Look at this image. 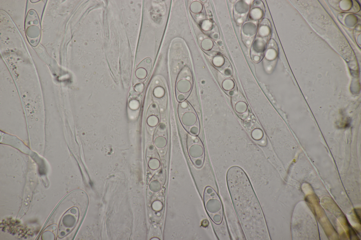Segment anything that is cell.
Instances as JSON below:
<instances>
[{"label": "cell", "mask_w": 361, "mask_h": 240, "mask_svg": "<svg viewBox=\"0 0 361 240\" xmlns=\"http://www.w3.org/2000/svg\"><path fill=\"white\" fill-rule=\"evenodd\" d=\"M187 148L189 156L194 165L198 168L202 167L204 162L205 151L200 139L194 136H188Z\"/></svg>", "instance_id": "6da1fadb"}, {"label": "cell", "mask_w": 361, "mask_h": 240, "mask_svg": "<svg viewBox=\"0 0 361 240\" xmlns=\"http://www.w3.org/2000/svg\"><path fill=\"white\" fill-rule=\"evenodd\" d=\"M180 122L187 131L194 126H200L198 116L187 102H182L178 109Z\"/></svg>", "instance_id": "7a4b0ae2"}, {"label": "cell", "mask_w": 361, "mask_h": 240, "mask_svg": "<svg viewBox=\"0 0 361 240\" xmlns=\"http://www.w3.org/2000/svg\"><path fill=\"white\" fill-rule=\"evenodd\" d=\"M186 77L182 78L178 80L176 83V88L178 92L184 94H187L192 88V83Z\"/></svg>", "instance_id": "3957f363"}, {"label": "cell", "mask_w": 361, "mask_h": 240, "mask_svg": "<svg viewBox=\"0 0 361 240\" xmlns=\"http://www.w3.org/2000/svg\"><path fill=\"white\" fill-rule=\"evenodd\" d=\"M154 142L155 146L160 149L165 148L167 144L166 138L162 136H159L155 138Z\"/></svg>", "instance_id": "277c9868"}, {"label": "cell", "mask_w": 361, "mask_h": 240, "mask_svg": "<svg viewBox=\"0 0 361 240\" xmlns=\"http://www.w3.org/2000/svg\"><path fill=\"white\" fill-rule=\"evenodd\" d=\"M190 11L192 13L195 14H200L203 9L202 4L198 1H195L190 4Z\"/></svg>", "instance_id": "5b68a950"}, {"label": "cell", "mask_w": 361, "mask_h": 240, "mask_svg": "<svg viewBox=\"0 0 361 240\" xmlns=\"http://www.w3.org/2000/svg\"><path fill=\"white\" fill-rule=\"evenodd\" d=\"M213 43L210 39H205L201 42V46L202 49L205 51H209L212 48Z\"/></svg>", "instance_id": "8992f818"}, {"label": "cell", "mask_w": 361, "mask_h": 240, "mask_svg": "<svg viewBox=\"0 0 361 240\" xmlns=\"http://www.w3.org/2000/svg\"><path fill=\"white\" fill-rule=\"evenodd\" d=\"M152 67V61L149 58H146L140 64V67L145 69L148 73L150 71Z\"/></svg>", "instance_id": "52a82bcc"}, {"label": "cell", "mask_w": 361, "mask_h": 240, "mask_svg": "<svg viewBox=\"0 0 361 240\" xmlns=\"http://www.w3.org/2000/svg\"><path fill=\"white\" fill-rule=\"evenodd\" d=\"M200 24L201 29L205 31H208L210 30L212 26V23L209 20H203Z\"/></svg>", "instance_id": "ba28073f"}, {"label": "cell", "mask_w": 361, "mask_h": 240, "mask_svg": "<svg viewBox=\"0 0 361 240\" xmlns=\"http://www.w3.org/2000/svg\"><path fill=\"white\" fill-rule=\"evenodd\" d=\"M159 119L157 116L152 115L149 117L147 120L148 124L150 126L155 127L158 125Z\"/></svg>", "instance_id": "9c48e42d"}, {"label": "cell", "mask_w": 361, "mask_h": 240, "mask_svg": "<svg viewBox=\"0 0 361 240\" xmlns=\"http://www.w3.org/2000/svg\"><path fill=\"white\" fill-rule=\"evenodd\" d=\"M148 72L145 69L140 68L138 69L136 72V76L140 79L145 78L147 76Z\"/></svg>", "instance_id": "30bf717a"}, {"label": "cell", "mask_w": 361, "mask_h": 240, "mask_svg": "<svg viewBox=\"0 0 361 240\" xmlns=\"http://www.w3.org/2000/svg\"><path fill=\"white\" fill-rule=\"evenodd\" d=\"M154 94L157 98L162 97L165 95L164 89L160 87H157L154 89Z\"/></svg>", "instance_id": "8fae6325"}, {"label": "cell", "mask_w": 361, "mask_h": 240, "mask_svg": "<svg viewBox=\"0 0 361 240\" xmlns=\"http://www.w3.org/2000/svg\"><path fill=\"white\" fill-rule=\"evenodd\" d=\"M136 90L139 92H142L144 89V85L142 84H139L135 87Z\"/></svg>", "instance_id": "7c38bea8"}, {"label": "cell", "mask_w": 361, "mask_h": 240, "mask_svg": "<svg viewBox=\"0 0 361 240\" xmlns=\"http://www.w3.org/2000/svg\"><path fill=\"white\" fill-rule=\"evenodd\" d=\"M185 98L186 97L185 96V95H184V94H180V95H178L177 97V99L178 101L180 102L184 101Z\"/></svg>", "instance_id": "4fadbf2b"}]
</instances>
